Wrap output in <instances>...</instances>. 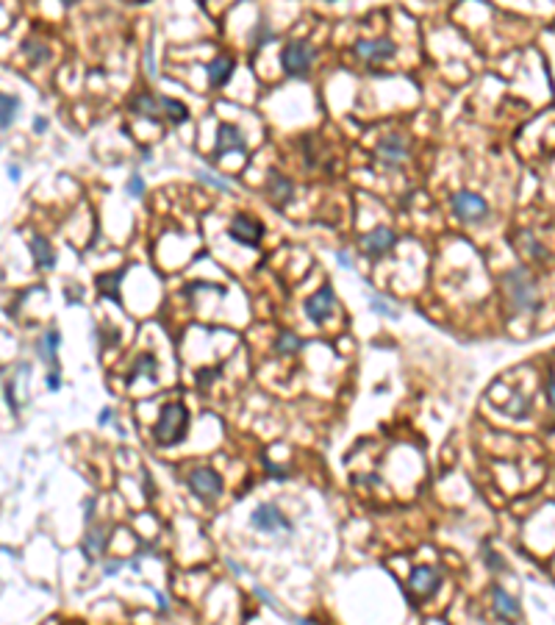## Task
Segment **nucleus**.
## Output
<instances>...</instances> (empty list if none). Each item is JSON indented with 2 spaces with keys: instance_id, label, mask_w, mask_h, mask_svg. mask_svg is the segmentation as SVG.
I'll list each match as a JSON object with an SVG mask.
<instances>
[{
  "instance_id": "f257e3e1",
  "label": "nucleus",
  "mask_w": 555,
  "mask_h": 625,
  "mask_svg": "<svg viewBox=\"0 0 555 625\" xmlns=\"http://www.w3.org/2000/svg\"><path fill=\"white\" fill-rule=\"evenodd\" d=\"M186 428H189L186 406L183 403H166V406H162V414H159V420L153 425V439L162 448H172V445L183 442Z\"/></svg>"
},
{
  "instance_id": "f03ea898",
  "label": "nucleus",
  "mask_w": 555,
  "mask_h": 625,
  "mask_svg": "<svg viewBox=\"0 0 555 625\" xmlns=\"http://www.w3.org/2000/svg\"><path fill=\"white\" fill-rule=\"evenodd\" d=\"M502 286L508 292V300H511V309L519 314V311H539V292L533 278L525 273V270H508L502 276Z\"/></svg>"
},
{
  "instance_id": "7ed1b4c3",
  "label": "nucleus",
  "mask_w": 555,
  "mask_h": 625,
  "mask_svg": "<svg viewBox=\"0 0 555 625\" xmlns=\"http://www.w3.org/2000/svg\"><path fill=\"white\" fill-rule=\"evenodd\" d=\"M222 475L211 467H195L189 472V489L200 498V501H217L222 495Z\"/></svg>"
},
{
  "instance_id": "20e7f679",
  "label": "nucleus",
  "mask_w": 555,
  "mask_h": 625,
  "mask_svg": "<svg viewBox=\"0 0 555 625\" xmlns=\"http://www.w3.org/2000/svg\"><path fill=\"white\" fill-rule=\"evenodd\" d=\"M452 212L458 220H466V223H478V220H486L489 217V203L469 192V189H461L452 195Z\"/></svg>"
},
{
  "instance_id": "39448f33",
  "label": "nucleus",
  "mask_w": 555,
  "mask_h": 625,
  "mask_svg": "<svg viewBox=\"0 0 555 625\" xmlns=\"http://www.w3.org/2000/svg\"><path fill=\"white\" fill-rule=\"evenodd\" d=\"M250 525H253L256 531H264V534H273V531L292 534V522L283 517V512L278 509L275 503H261V506H256L253 514H250Z\"/></svg>"
},
{
  "instance_id": "423d86ee",
  "label": "nucleus",
  "mask_w": 555,
  "mask_h": 625,
  "mask_svg": "<svg viewBox=\"0 0 555 625\" xmlns=\"http://www.w3.org/2000/svg\"><path fill=\"white\" fill-rule=\"evenodd\" d=\"M311 61H314V48L306 42H289L280 53V64H283L286 75H306Z\"/></svg>"
},
{
  "instance_id": "0eeeda50",
  "label": "nucleus",
  "mask_w": 555,
  "mask_h": 625,
  "mask_svg": "<svg viewBox=\"0 0 555 625\" xmlns=\"http://www.w3.org/2000/svg\"><path fill=\"white\" fill-rule=\"evenodd\" d=\"M261 233H264L261 223L253 220V217H247V214H236V217L230 220V226H228V236H230L233 242L244 245V247H256L259 239H261Z\"/></svg>"
},
{
  "instance_id": "6e6552de",
  "label": "nucleus",
  "mask_w": 555,
  "mask_h": 625,
  "mask_svg": "<svg viewBox=\"0 0 555 625\" xmlns=\"http://www.w3.org/2000/svg\"><path fill=\"white\" fill-rule=\"evenodd\" d=\"M333 303H336V295H333L331 286H322V289H317L308 300H306V314H308V320L311 323H322V320H328V314H331Z\"/></svg>"
},
{
  "instance_id": "1a4fd4ad",
  "label": "nucleus",
  "mask_w": 555,
  "mask_h": 625,
  "mask_svg": "<svg viewBox=\"0 0 555 625\" xmlns=\"http://www.w3.org/2000/svg\"><path fill=\"white\" fill-rule=\"evenodd\" d=\"M394 242H397V236H394V231L386 226H378L372 228L364 239H361V247H364V253L367 256H372V259H378V256H384L386 250L394 247Z\"/></svg>"
},
{
  "instance_id": "9d476101",
  "label": "nucleus",
  "mask_w": 555,
  "mask_h": 625,
  "mask_svg": "<svg viewBox=\"0 0 555 625\" xmlns=\"http://www.w3.org/2000/svg\"><path fill=\"white\" fill-rule=\"evenodd\" d=\"M228 150L244 153V150H247V145H244V136L239 134V128H233V125H228V122H225V125H220V128H217V148H214V156H211L209 162H220Z\"/></svg>"
},
{
  "instance_id": "9b49d317",
  "label": "nucleus",
  "mask_w": 555,
  "mask_h": 625,
  "mask_svg": "<svg viewBox=\"0 0 555 625\" xmlns=\"http://www.w3.org/2000/svg\"><path fill=\"white\" fill-rule=\"evenodd\" d=\"M355 53L364 58V61H372V64H378V61H386L397 53V48H394V42L386 39V37H381V39H361L358 45H355Z\"/></svg>"
},
{
  "instance_id": "f8f14e48",
  "label": "nucleus",
  "mask_w": 555,
  "mask_h": 625,
  "mask_svg": "<svg viewBox=\"0 0 555 625\" xmlns=\"http://www.w3.org/2000/svg\"><path fill=\"white\" fill-rule=\"evenodd\" d=\"M378 159H381V165H384V167H388V170L400 167V165H403V159H405V139H403V136H397V134L386 136V139L378 145Z\"/></svg>"
},
{
  "instance_id": "ddd939ff",
  "label": "nucleus",
  "mask_w": 555,
  "mask_h": 625,
  "mask_svg": "<svg viewBox=\"0 0 555 625\" xmlns=\"http://www.w3.org/2000/svg\"><path fill=\"white\" fill-rule=\"evenodd\" d=\"M408 584H411V589L417 592V595H422V598H431L436 589H439V584H442V575L436 572V569L431 567H414L411 569V578H408Z\"/></svg>"
},
{
  "instance_id": "4468645a",
  "label": "nucleus",
  "mask_w": 555,
  "mask_h": 625,
  "mask_svg": "<svg viewBox=\"0 0 555 625\" xmlns=\"http://www.w3.org/2000/svg\"><path fill=\"white\" fill-rule=\"evenodd\" d=\"M125 273H128V267H119V270H114V273H100L98 276V289H100V295L103 297H109L111 303H117V306H122V297H119V281L125 278Z\"/></svg>"
},
{
  "instance_id": "2eb2a0df",
  "label": "nucleus",
  "mask_w": 555,
  "mask_h": 625,
  "mask_svg": "<svg viewBox=\"0 0 555 625\" xmlns=\"http://www.w3.org/2000/svg\"><path fill=\"white\" fill-rule=\"evenodd\" d=\"M492 600H495V612H497L500 620H508V623H514V620H519V614H522V609H519V603L505 592V589H500L495 586L492 589Z\"/></svg>"
},
{
  "instance_id": "dca6fc26",
  "label": "nucleus",
  "mask_w": 555,
  "mask_h": 625,
  "mask_svg": "<svg viewBox=\"0 0 555 625\" xmlns=\"http://www.w3.org/2000/svg\"><path fill=\"white\" fill-rule=\"evenodd\" d=\"M131 112L139 114V117H148V120H159L164 109H162V98H153L150 92H139L133 101H131Z\"/></svg>"
},
{
  "instance_id": "f3484780",
  "label": "nucleus",
  "mask_w": 555,
  "mask_h": 625,
  "mask_svg": "<svg viewBox=\"0 0 555 625\" xmlns=\"http://www.w3.org/2000/svg\"><path fill=\"white\" fill-rule=\"evenodd\" d=\"M106 545H109L106 528H89L86 536H84V556H86L89 562H98V559L103 556Z\"/></svg>"
},
{
  "instance_id": "a211bd4d",
  "label": "nucleus",
  "mask_w": 555,
  "mask_h": 625,
  "mask_svg": "<svg viewBox=\"0 0 555 625\" xmlns=\"http://www.w3.org/2000/svg\"><path fill=\"white\" fill-rule=\"evenodd\" d=\"M31 256H34V262H37V267L39 270H53L56 267V253L53 247H51V242L45 239V236H31Z\"/></svg>"
},
{
  "instance_id": "6ab92c4d",
  "label": "nucleus",
  "mask_w": 555,
  "mask_h": 625,
  "mask_svg": "<svg viewBox=\"0 0 555 625\" xmlns=\"http://www.w3.org/2000/svg\"><path fill=\"white\" fill-rule=\"evenodd\" d=\"M233 70H236L233 58L217 56L211 64H209V67H206V72H209V84H211V86H225V84H228V78L233 75Z\"/></svg>"
},
{
  "instance_id": "aec40b11",
  "label": "nucleus",
  "mask_w": 555,
  "mask_h": 625,
  "mask_svg": "<svg viewBox=\"0 0 555 625\" xmlns=\"http://www.w3.org/2000/svg\"><path fill=\"white\" fill-rule=\"evenodd\" d=\"M58 344H61V334H58V331H48L45 337L37 340V353H39V359H42L45 364H53L56 361Z\"/></svg>"
},
{
  "instance_id": "412c9836",
  "label": "nucleus",
  "mask_w": 555,
  "mask_h": 625,
  "mask_svg": "<svg viewBox=\"0 0 555 625\" xmlns=\"http://www.w3.org/2000/svg\"><path fill=\"white\" fill-rule=\"evenodd\" d=\"M270 195H273V200L278 203H286V200H292V183L283 178V175H270Z\"/></svg>"
},
{
  "instance_id": "4be33fe9",
  "label": "nucleus",
  "mask_w": 555,
  "mask_h": 625,
  "mask_svg": "<svg viewBox=\"0 0 555 625\" xmlns=\"http://www.w3.org/2000/svg\"><path fill=\"white\" fill-rule=\"evenodd\" d=\"M139 375H148L150 381L156 378V359H153V356H139V359H136V367L131 370V375H128L125 384H133Z\"/></svg>"
},
{
  "instance_id": "5701e85b",
  "label": "nucleus",
  "mask_w": 555,
  "mask_h": 625,
  "mask_svg": "<svg viewBox=\"0 0 555 625\" xmlns=\"http://www.w3.org/2000/svg\"><path fill=\"white\" fill-rule=\"evenodd\" d=\"M17 109H20V101L14 98V95H8V92H3L0 95V125L3 128H8L11 122H14V117H17Z\"/></svg>"
},
{
  "instance_id": "b1692460",
  "label": "nucleus",
  "mask_w": 555,
  "mask_h": 625,
  "mask_svg": "<svg viewBox=\"0 0 555 625\" xmlns=\"http://www.w3.org/2000/svg\"><path fill=\"white\" fill-rule=\"evenodd\" d=\"M162 109H164V117L169 122H175V125H181V122H186V106L181 103V101H172V98H162Z\"/></svg>"
},
{
  "instance_id": "393cba45",
  "label": "nucleus",
  "mask_w": 555,
  "mask_h": 625,
  "mask_svg": "<svg viewBox=\"0 0 555 625\" xmlns=\"http://www.w3.org/2000/svg\"><path fill=\"white\" fill-rule=\"evenodd\" d=\"M370 309H372L375 314H381V317H391V320L400 317L397 306H391L386 297H381V295H370Z\"/></svg>"
},
{
  "instance_id": "a878e982",
  "label": "nucleus",
  "mask_w": 555,
  "mask_h": 625,
  "mask_svg": "<svg viewBox=\"0 0 555 625\" xmlns=\"http://www.w3.org/2000/svg\"><path fill=\"white\" fill-rule=\"evenodd\" d=\"M303 347V340L300 337H294V334H280L275 342V350L278 353H297Z\"/></svg>"
},
{
  "instance_id": "bb28decb",
  "label": "nucleus",
  "mask_w": 555,
  "mask_h": 625,
  "mask_svg": "<svg viewBox=\"0 0 555 625\" xmlns=\"http://www.w3.org/2000/svg\"><path fill=\"white\" fill-rule=\"evenodd\" d=\"M197 178H200L203 183H209V186H217L220 192H230V183H228L225 178H220V175H214V172H209V170H197Z\"/></svg>"
},
{
  "instance_id": "cd10ccee",
  "label": "nucleus",
  "mask_w": 555,
  "mask_h": 625,
  "mask_svg": "<svg viewBox=\"0 0 555 625\" xmlns=\"http://www.w3.org/2000/svg\"><path fill=\"white\" fill-rule=\"evenodd\" d=\"M256 28H259V34L253 31V51H261V48H264V42H270L275 34H273V28H267L264 22H261V25H256Z\"/></svg>"
},
{
  "instance_id": "c85d7f7f",
  "label": "nucleus",
  "mask_w": 555,
  "mask_h": 625,
  "mask_svg": "<svg viewBox=\"0 0 555 625\" xmlns=\"http://www.w3.org/2000/svg\"><path fill=\"white\" fill-rule=\"evenodd\" d=\"M128 195H133V198H142L145 195V181H142V175H131V181H128Z\"/></svg>"
},
{
  "instance_id": "c756f323",
  "label": "nucleus",
  "mask_w": 555,
  "mask_h": 625,
  "mask_svg": "<svg viewBox=\"0 0 555 625\" xmlns=\"http://www.w3.org/2000/svg\"><path fill=\"white\" fill-rule=\"evenodd\" d=\"M25 53L31 56V61H34V64H39V61H45V58H48V51H45L42 45H34V42H28V45H25Z\"/></svg>"
},
{
  "instance_id": "7c9ffc66",
  "label": "nucleus",
  "mask_w": 555,
  "mask_h": 625,
  "mask_svg": "<svg viewBox=\"0 0 555 625\" xmlns=\"http://www.w3.org/2000/svg\"><path fill=\"white\" fill-rule=\"evenodd\" d=\"M264 464H267V472H270V478H278V481H283V478L289 475V472H286L283 467H275V464H273V461H270L267 456H264Z\"/></svg>"
},
{
  "instance_id": "2f4dec72",
  "label": "nucleus",
  "mask_w": 555,
  "mask_h": 625,
  "mask_svg": "<svg viewBox=\"0 0 555 625\" xmlns=\"http://www.w3.org/2000/svg\"><path fill=\"white\" fill-rule=\"evenodd\" d=\"M6 403H8V408L17 414L20 411V406H17V398H14V384L11 381H6Z\"/></svg>"
},
{
  "instance_id": "473e14b6",
  "label": "nucleus",
  "mask_w": 555,
  "mask_h": 625,
  "mask_svg": "<svg viewBox=\"0 0 555 625\" xmlns=\"http://www.w3.org/2000/svg\"><path fill=\"white\" fill-rule=\"evenodd\" d=\"M145 67H148V75L156 78V64H153V48H145Z\"/></svg>"
},
{
  "instance_id": "72a5a7b5",
  "label": "nucleus",
  "mask_w": 555,
  "mask_h": 625,
  "mask_svg": "<svg viewBox=\"0 0 555 625\" xmlns=\"http://www.w3.org/2000/svg\"><path fill=\"white\" fill-rule=\"evenodd\" d=\"M336 262L344 267V270H353V259H350V253H344V250H339L336 253Z\"/></svg>"
},
{
  "instance_id": "f704fd0d",
  "label": "nucleus",
  "mask_w": 555,
  "mask_h": 625,
  "mask_svg": "<svg viewBox=\"0 0 555 625\" xmlns=\"http://www.w3.org/2000/svg\"><path fill=\"white\" fill-rule=\"evenodd\" d=\"M209 378H217V373H211V370H200V373H197V381H200V387H209V384H211Z\"/></svg>"
},
{
  "instance_id": "c9c22d12",
  "label": "nucleus",
  "mask_w": 555,
  "mask_h": 625,
  "mask_svg": "<svg viewBox=\"0 0 555 625\" xmlns=\"http://www.w3.org/2000/svg\"><path fill=\"white\" fill-rule=\"evenodd\" d=\"M547 403L555 408V378H547Z\"/></svg>"
},
{
  "instance_id": "e433bc0d",
  "label": "nucleus",
  "mask_w": 555,
  "mask_h": 625,
  "mask_svg": "<svg viewBox=\"0 0 555 625\" xmlns=\"http://www.w3.org/2000/svg\"><path fill=\"white\" fill-rule=\"evenodd\" d=\"M58 387H61V378H58V373H51V375H48V389H51V392H56Z\"/></svg>"
},
{
  "instance_id": "4c0bfd02",
  "label": "nucleus",
  "mask_w": 555,
  "mask_h": 625,
  "mask_svg": "<svg viewBox=\"0 0 555 625\" xmlns=\"http://www.w3.org/2000/svg\"><path fill=\"white\" fill-rule=\"evenodd\" d=\"M119 569H122V559H119V562H114V565H106V567H103V572H106V575H114V572H119Z\"/></svg>"
},
{
  "instance_id": "58836bf2",
  "label": "nucleus",
  "mask_w": 555,
  "mask_h": 625,
  "mask_svg": "<svg viewBox=\"0 0 555 625\" xmlns=\"http://www.w3.org/2000/svg\"><path fill=\"white\" fill-rule=\"evenodd\" d=\"M109 420H111V408H103V411L98 414V423H100V425H106Z\"/></svg>"
},
{
  "instance_id": "ea45409f",
  "label": "nucleus",
  "mask_w": 555,
  "mask_h": 625,
  "mask_svg": "<svg viewBox=\"0 0 555 625\" xmlns=\"http://www.w3.org/2000/svg\"><path fill=\"white\" fill-rule=\"evenodd\" d=\"M156 600H159V609H162V612H169V603H166V598L162 592H156Z\"/></svg>"
},
{
  "instance_id": "a19ab883",
  "label": "nucleus",
  "mask_w": 555,
  "mask_h": 625,
  "mask_svg": "<svg viewBox=\"0 0 555 625\" xmlns=\"http://www.w3.org/2000/svg\"><path fill=\"white\" fill-rule=\"evenodd\" d=\"M8 178H11V181L20 178V167H17V165H8Z\"/></svg>"
},
{
  "instance_id": "79ce46f5",
  "label": "nucleus",
  "mask_w": 555,
  "mask_h": 625,
  "mask_svg": "<svg viewBox=\"0 0 555 625\" xmlns=\"http://www.w3.org/2000/svg\"><path fill=\"white\" fill-rule=\"evenodd\" d=\"M34 128H37V131H39V134H42V131H45V128H48V120H42V117H39V120H37V122H34Z\"/></svg>"
}]
</instances>
